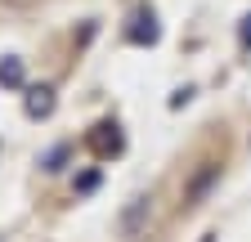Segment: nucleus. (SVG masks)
<instances>
[{"label": "nucleus", "mask_w": 251, "mask_h": 242, "mask_svg": "<svg viewBox=\"0 0 251 242\" xmlns=\"http://www.w3.org/2000/svg\"><path fill=\"white\" fill-rule=\"evenodd\" d=\"M144 211H148V197H135V206L126 211V220H121V229H126V233H135L139 220H144Z\"/></svg>", "instance_id": "nucleus-4"}, {"label": "nucleus", "mask_w": 251, "mask_h": 242, "mask_svg": "<svg viewBox=\"0 0 251 242\" xmlns=\"http://www.w3.org/2000/svg\"><path fill=\"white\" fill-rule=\"evenodd\" d=\"M94 148H99V153H121V135H117V126H99Z\"/></svg>", "instance_id": "nucleus-3"}, {"label": "nucleus", "mask_w": 251, "mask_h": 242, "mask_svg": "<svg viewBox=\"0 0 251 242\" xmlns=\"http://www.w3.org/2000/svg\"><path fill=\"white\" fill-rule=\"evenodd\" d=\"M27 112H31V117H50V112H54V90H45V85L31 90V95H27Z\"/></svg>", "instance_id": "nucleus-2"}, {"label": "nucleus", "mask_w": 251, "mask_h": 242, "mask_svg": "<svg viewBox=\"0 0 251 242\" xmlns=\"http://www.w3.org/2000/svg\"><path fill=\"white\" fill-rule=\"evenodd\" d=\"M242 45L251 49V18H242Z\"/></svg>", "instance_id": "nucleus-6"}, {"label": "nucleus", "mask_w": 251, "mask_h": 242, "mask_svg": "<svg viewBox=\"0 0 251 242\" xmlns=\"http://www.w3.org/2000/svg\"><path fill=\"white\" fill-rule=\"evenodd\" d=\"M126 36H130L135 45H152V41H157V18H152V9H139Z\"/></svg>", "instance_id": "nucleus-1"}, {"label": "nucleus", "mask_w": 251, "mask_h": 242, "mask_svg": "<svg viewBox=\"0 0 251 242\" xmlns=\"http://www.w3.org/2000/svg\"><path fill=\"white\" fill-rule=\"evenodd\" d=\"M0 85H23V63L18 58H5V63H0Z\"/></svg>", "instance_id": "nucleus-5"}]
</instances>
